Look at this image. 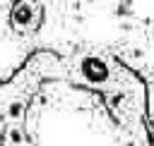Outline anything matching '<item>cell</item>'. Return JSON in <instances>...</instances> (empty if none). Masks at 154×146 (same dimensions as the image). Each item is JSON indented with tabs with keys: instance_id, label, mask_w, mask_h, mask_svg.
<instances>
[{
	"instance_id": "obj_1",
	"label": "cell",
	"mask_w": 154,
	"mask_h": 146,
	"mask_svg": "<svg viewBox=\"0 0 154 146\" xmlns=\"http://www.w3.org/2000/svg\"><path fill=\"white\" fill-rule=\"evenodd\" d=\"M60 79L96 93L116 124L137 144H149L147 124V86L106 50H79L63 57Z\"/></svg>"
},
{
	"instance_id": "obj_2",
	"label": "cell",
	"mask_w": 154,
	"mask_h": 146,
	"mask_svg": "<svg viewBox=\"0 0 154 146\" xmlns=\"http://www.w3.org/2000/svg\"><path fill=\"white\" fill-rule=\"evenodd\" d=\"M63 57L51 50L34 53L12 79L0 81V120L2 139L0 146H26V112L38 93L41 84L48 79H60Z\"/></svg>"
},
{
	"instance_id": "obj_3",
	"label": "cell",
	"mask_w": 154,
	"mask_h": 146,
	"mask_svg": "<svg viewBox=\"0 0 154 146\" xmlns=\"http://www.w3.org/2000/svg\"><path fill=\"white\" fill-rule=\"evenodd\" d=\"M10 24L22 36L36 34L43 24V0H14L10 10Z\"/></svg>"
}]
</instances>
